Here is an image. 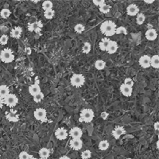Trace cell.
I'll list each match as a JSON object with an SVG mask.
<instances>
[{
	"mask_svg": "<svg viewBox=\"0 0 159 159\" xmlns=\"http://www.w3.org/2000/svg\"><path fill=\"white\" fill-rule=\"evenodd\" d=\"M116 28H117V25L113 21H105L101 25L100 30L106 36H111L115 34Z\"/></svg>",
	"mask_w": 159,
	"mask_h": 159,
	"instance_id": "6da1fadb",
	"label": "cell"
},
{
	"mask_svg": "<svg viewBox=\"0 0 159 159\" xmlns=\"http://www.w3.org/2000/svg\"><path fill=\"white\" fill-rule=\"evenodd\" d=\"M94 117L95 114L93 109H84L81 111L79 121L80 122H85V123H90V122L93 121Z\"/></svg>",
	"mask_w": 159,
	"mask_h": 159,
	"instance_id": "7a4b0ae2",
	"label": "cell"
},
{
	"mask_svg": "<svg viewBox=\"0 0 159 159\" xmlns=\"http://www.w3.org/2000/svg\"><path fill=\"white\" fill-rule=\"evenodd\" d=\"M0 59L2 62L6 63V64L12 62L14 60V55H13L12 50L9 48L2 50L0 53Z\"/></svg>",
	"mask_w": 159,
	"mask_h": 159,
	"instance_id": "3957f363",
	"label": "cell"
},
{
	"mask_svg": "<svg viewBox=\"0 0 159 159\" xmlns=\"http://www.w3.org/2000/svg\"><path fill=\"white\" fill-rule=\"evenodd\" d=\"M85 79L84 75H81V74H75L71 78V85L73 86L77 87V88L82 86L83 85L85 84Z\"/></svg>",
	"mask_w": 159,
	"mask_h": 159,
	"instance_id": "277c9868",
	"label": "cell"
},
{
	"mask_svg": "<svg viewBox=\"0 0 159 159\" xmlns=\"http://www.w3.org/2000/svg\"><path fill=\"white\" fill-rule=\"evenodd\" d=\"M2 100H3L4 104H6V106H8L9 107H12V108L16 106V104L18 103V98L16 97V95L12 94V93H9V95H7Z\"/></svg>",
	"mask_w": 159,
	"mask_h": 159,
	"instance_id": "5b68a950",
	"label": "cell"
},
{
	"mask_svg": "<svg viewBox=\"0 0 159 159\" xmlns=\"http://www.w3.org/2000/svg\"><path fill=\"white\" fill-rule=\"evenodd\" d=\"M34 117L36 120L41 122L47 121V111L43 108H37L34 111Z\"/></svg>",
	"mask_w": 159,
	"mask_h": 159,
	"instance_id": "8992f818",
	"label": "cell"
},
{
	"mask_svg": "<svg viewBox=\"0 0 159 159\" xmlns=\"http://www.w3.org/2000/svg\"><path fill=\"white\" fill-rule=\"evenodd\" d=\"M6 118L10 122H17L20 120V116L16 110L10 109V111H8L6 113Z\"/></svg>",
	"mask_w": 159,
	"mask_h": 159,
	"instance_id": "52a82bcc",
	"label": "cell"
},
{
	"mask_svg": "<svg viewBox=\"0 0 159 159\" xmlns=\"http://www.w3.org/2000/svg\"><path fill=\"white\" fill-rule=\"evenodd\" d=\"M69 134L72 139H81V137H82V131L78 127H75L71 128L69 132Z\"/></svg>",
	"mask_w": 159,
	"mask_h": 159,
	"instance_id": "ba28073f",
	"label": "cell"
},
{
	"mask_svg": "<svg viewBox=\"0 0 159 159\" xmlns=\"http://www.w3.org/2000/svg\"><path fill=\"white\" fill-rule=\"evenodd\" d=\"M151 57L148 55H144L139 59V64L143 69H148L151 67Z\"/></svg>",
	"mask_w": 159,
	"mask_h": 159,
	"instance_id": "9c48e42d",
	"label": "cell"
},
{
	"mask_svg": "<svg viewBox=\"0 0 159 159\" xmlns=\"http://www.w3.org/2000/svg\"><path fill=\"white\" fill-rule=\"evenodd\" d=\"M125 133H126V130L123 127H120V126L115 127L113 131H112V135L116 140L119 139L122 135L125 134Z\"/></svg>",
	"mask_w": 159,
	"mask_h": 159,
	"instance_id": "30bf717a",
	"label": "cell"
},
{
	"mask_svg": "<svg viewBox=\"0 0 159 159\" xmlns=\"http://www.w3.org/2000/svg\"><path fill=\"white\" fill-rule=\"evenodd\" d=\"M55 137H57V139L60 140V141H64L68 137V133H67V131L65 128H58L57 129V131H55Z\"/></svg>",
	"mask_w": 159,
	"mask_h": 159,
	"instance_id": "8fae6325",
	"label": "cell"
},
{
	"mask_svg": "<svg viewBox=\"0 0 159 159\" xmlns=\"http://www.w3.org/2000/svg\"><path fill=\"white\" fill-rule=\"evenodd\" d=\"M83 142L81 139H71L70 141V147L75 151H79L82 148Z\"/></svg>",
	"mask_w": 159,
	"mask_h": 159,
	"instance_id": "7c38bea8",
	"label": "cell"
},
{
	"mask_svg": "<svg viewBox=\"0 0 159 159\" xmlns=\"http://www.w3.org/2000/svg\"><path fill=\"white\" fill-rule=\"evenodd\" d=\"M127 12L129 16H134L139 13V8L137 7V5L131 4L127 6Z\"/></svg>",
	"mask_w": 159,
	"mask_h": 159,
	"instance_id": "4fadbf2b",
	"label": "cell"
},
{
	"mask_svg": "<svg viewBox=\"0 0 159 159\" xmlns=\"http://www.w3.org/2000/svg\"><path fill=\"white\" fill-rule=\"evenodd\" d=\"M43 24L42 23L40 22V21H36V22L33 23L31 24H30L28 26V30H30V32H35L38 33L39 31L40 30V29L42 28Z\"/></svg>",
	"mask_w": 159,
	"mask_h": 159,
	"instance_id": "5bb4252c",
	"label": "cell"
},
{
	"mask_svg": "<svg viewBox=\"0 0 159 159\" xmlns=\"http://www.w3.org/2000/svg\"><path fill=\"white\" fill-rule=\"evenodd\" d=\"M41 92V89H40V87L39 85L38 82H36L34 84L31 85L30 87H29V93L31 96H34L36 94H38Z\"/></svg>",
	"mask_w": 159,
	"mask_h": 159,
	"instance_id": "9a60e30c",
	"label": "cell"
},
{
	"mask_svg": "<svg viewBox=\"0 0 159 159\" xmlns=\"http://www.w3.org/2000/svg\"><path fill=\"white\" fill-rule=\"evenodd\" d=\"M120 92L122 95H123L124 96L129 97L132 95V92H133V88L127 86L126 85L123 84L120 85Z\"/></svg>",
	"mask_w": 159,
	"mask_h": 159,
	"instance_id": "2e32d148",
	"label": "cell"
},
{
	"mask_svg": "<svg viewBox=\"0 0 159 159\" xmlns=\"http://www.w3.org/2000/svg\"><path fill=\"white\" fill-rule=\"evenodd\" d=\"M157 31L155 29H149L147 30V32L145 34V36L147 40H150V41H153L155 39L157 38Z\"/></svg>",
	"mask_w": 159,
	"mask_h": 159,
	"instance_id": "e0dca14e",
	"label": "cell"
},
{
	"mask_svg": "<svg viewBox=\"0 0 159 159\" xmlns=\"http://www.w3.org/2000/svg\"><path fill=\"white\" fill-rule=\"evenodd\" d=\"M118 50V44L114 40H110V42L109 44V46L107 47L106 51L110 55H113L114 53L117 52V50Z\"/></svg>",
	"mask_w": 159,
	"mask_h": 159,
	"instance_id": "ac0fdd59",
	"label": "cell"
},
{
	"mask_svg": "<svg viewBox=\"0 0 159 159\" xmlns=\"http://www.w3.org/2000/svg\"><path fill=\"white\" fill-rule=\"evenodd\" d=\"M22 28L20 26H16L14 28L12 29L10 32V35L12 36V38L15 39H19L22 35Z\"/></svg>",
	"mask_w": 159,
	"mask_h": 159,
	"instance_id": "d6986e66",
	"label": "cell"
},
{
	"mask_svg": "<svg viewBox=\"0 0 159 159\" xmlns=\"http://www.w3.org/2000/svg\"><path fill=\"white\" fill-rule=\"evenodd\" d=\"M110 39L108 38V37H105L103 40H101L100 43H99V48L101 50L103 51H106V49L109 46V44L110 42Z\"/></svg>",
	"mask_w": 159,
	"mask_h": 159,
	"instance_id": "ffe728a7",
	"label": "cell"
},
{
	"mask_svg": "<svg viewBox=\"0 0 159 159\" xmlns=\"http://www.w3.org/2000/svg\"><path fill=\"white\" fill-rule=\"evenodd\" d=\"M9 94V87L5 85H0V99H3L5 97Z\"/></svg>",
	"mask_w": 159,
	"mask_h": 159,
	"instance_id": "44dd1931",
	"label": "cell"
},
{
	"mask_svg": "<svg viewBox=\"0 0 159 159\" xmlns=\"http://www.w3.org/2000/svg\"><path fill=\"white\" fill-rule=\"evenodd\" d=\"M50 150L47 147H43L39 151V155L40 158H48L50 156Z\"/></svg>",
	"mask_w": 159,
	"mask_h": 159,
	"instance_id": "7402d4cb",
	"label": "cell"
},
{
	"mask_svg": "<svg viewBox=\"0 0 159 159\" xmlns=\"http://www.w3.org/2000/svg\"><path fill=\"white\" fill-rule=\"evenodd\" d=\"M151 66L154 69H158L159 68V56L158 55H154L151 58Z\"/></svg>",
	"mask_w": 159,
	"mask_h": 159,
	"instance_id": "603a6c76",
	"label": "cell"
},
{
	"mask_svg": "<svg viewBox=\"0 0 159 159\" xmlns=\"http://www.w3.org/2000/svg\"><path fill=\"white\" fill-rule=\"evenodd\" d=\"M106 67V62L103 60H97L95 62V68L97 70H103Z\"/></svg>",
	"mask_w": 159,
	"mask_h": 159,
	"instance_id": "cb8c5ba5",
	"label": "cell"
},
{
	"mask_svg": "<svg viewBox=\"0 0 159 159\" xmlns=\"http://www.w3.org/2000/svg\"><path fill=\"white\" fill-rule=\"evenodd\" d=\"M109 147V141L106 140H103L101 141L99 144V148L101 151H106Z\"/></svg>",
	"mask_w": 159,
	"mask_h": 159,
	"instance_id": "d4e9b609",
	"label": "cell"
},
{
	"mask_svg": "<svg viewBox=\"0 0 159 159\" xmlns=\"http://www.w3.org/2000/svg\"><path fill=\"white\" fill-rule=\"evenodd\" d=\"M42 8L44 11L48 9H52L53 2L51 1H45L42 3Z\"/></svg>",
	"mask_w": 159,
	"mask_h": 159,
	"instance_id": "484cf974",
	"label": "cell"
},
{
	"mask_svg": "<svg viewBox=\"0 0 159 159\" xmlns=\"http://www.w3.org/2000/svg\"><path fill=\"white\" fill-rule=\"evenodd\" d=\"M145 19H146V17H145L144 14H143V13H141V12H139V13H138V14H137V19H136L137 23L138 25L143 24L144 23V21H145Z\"/></svg>",
	"mask_w": 159,
	"mask_h": 159,
	"instance_id": "4316f807",
	"label": "cell"
},
{
	"mask_svg": "<svg viewBox=\"0 0 159 159\" xmlns=\"http://www.w3.org/2000/svg\"><path fill=\"white\" fill-rule=\"evenodd\" d=\"M11 15V12H10V10L8 9H3L1 10V12H0V16L2 18H9Z\"/></svg>",
	"mask_w": 159,
	"mask_h": 159,
	"instance_id": "83f0119b",
	"label": "cell"
},
{
	"mask_svg": "<svg viewBox=\"0 0 159 159\" xmlns=\"http://www.w3.org/2000/svg\"><path fill=\"white\" fill-rule=\"evenodd\" d=\"M44 17L46 19H47V20H51V19L55 16V11L53 9L46 10V11H44Z\"/></svg>",
	"mask_w": 159,
	"mask_h": 159,
	"instance_id": "f1b7e54d",
	"label": "cell"
},
{
	"mask_svg": "<svg viewBox=\"0 0 159 159\" xmlns=\"http://www.w3.org/2000/svg\"><path fill=\"white\" fill-rule=\"evenodd\" d=\"M33 97H34V101L35 103H40V102L44 99V93H43L42 92H40V93L36 94V96H34Z\"/></svg>",
	"mask_w": 159,
	"mask_h": 159,
	"instance_id": "f546056e",
	"label": "cell"
},
{
	"mask_svg": "<svg viewBox=\"0 0 159 159\" xmlns=\"http://www.w3.org/2000/svg\"><path fill=\"white\" fill-rule=\"evenodd\" d=\"M123 34L124 35L127 34V30L124 26H119V27L116 28L115 34Z\"/></svg>",
	"mask_w": 159,
	"mask_h": 159,
	"instance_id": "4dcf8cb0",
	"label": "cell"
},
{
	"mask_svg": "<svg viewBox=\"0 0 159 159\" xmlns=\"http://www.w3.org/2000/svg\"><path fill=\"white\" fill-rule=\"evenodd\" d=\"M99 11H100L102 13L106 14V13L109 12V11H110V6L105 3L104 5H103V6L99 7Z\"/></svg>",
	"mask_w": 159,
	"mask_h": 159,
	"instance_id": "1f68e13d",
	"label": "cell"
},
{
	"mask_svg": "<svg viewBox=\"0 0 159 159\" xmlns=\"http://www.w3.org/2000/svg\"><path fill=\"white\" fill-rule=\"evenodd\" d=\"M92 156V152L90 150H85L82 151V153L81 154V158L82 159H89Z\"/></svg>",
	"mask_w": 159,
	"mask_h": 159,
	"instance_id": "d6a6232c",
	"label": "cell"
},
{
	"mask_svg": "<svg viewBox=\"0 0 159 159\" xmlns=\"http://www.w3.org/2000/svg\"><path fill=\"white\" fill-rule=\"evenodd\" d=\"M91 48H92V47H91L90 44L89 42H85L82 47V52L84 54H89L91 51Z\"/></svg>",
	"mask_w": 159,
	"mask_h": 159,
	"instance_id": "836d02e7",
	"label": "cell"
},
{
	"mask_svg": "<svg viewBox=\"0 0 159 159\" xmlns=\"http://www.w3.org/2000/svg\"><path fill=\"white\" fill-rule=\"evenodd\" d=\"M31 158H32V155H30L26 151H22L19 155V158L20 159H30Z\"/></svg>",
	"mask_w": 159,
	"mask_h": 159,
	"instance_id": "e575fe53",
	"label": "cell"
},
{
	"mask_svg": "<svg viewBox=\"0 0 159 159\" xmlns=\"http://www.w3.org/2000/svg\"><path fill=\"white\" fill-rule=\"evenodd\" d=\"M85 30V26L84 25L82 24V23H78V24L75 25V31L78 34H82Z\"/></svg>",
	"mask_w": 159,
	"mask_h": 159,
	"instance_id": "d590c367",
	"label": "cell"
},
{
	"mask_svg": "<svg viewBox=\"0 0 159 159\" xmlns=\"http://www.w3.org/2000/svg\"><path fill=\"white\" fill-rule=\"evenodd\" d=\"M9 40V36L6 34H3L0 37V44L2 45H6Z\"/></svg>",
	"mask_w": 159,
	"mask_h": 159,
	"instance_id": "8d00e7d4",
	"label": "cell"
},
{
	"mask_svg": "<svg viewBox=\"0 0 159 159\" xmlns=\"http://www.w3.org/2000/svg\"><path fill=\"white\" fill-rule=\"evenodd\" d=\"M123 84L126 85H127V86L129 87H132L133 86V85H134V82H133V79H131V78H127V79L124 80V82H123Z\"/></svg>",
	"mask_w": 159,
	"mask_h": 159,
	"instance_id": "74e56055",
	"label": "cell"
},
{
	"mask_svg": "<svg viewBox=\"0 0 159 159\" xmlns=\"http://www.w3.org/2000/svg\"><path fill=\"white\" fill-rule=\"evenodd\" d=\"M93 2L95 6H99V7H100V6H102L103 5H104L105 3H106L104 0H97V1L96 0H93Z\"/></svg>",
	"mask_w": 159,
	"mask_h": 159,
	"instance_id": "f35d334b",
	"label": "cell"
},
{
	"mask_svg": "<svg viewBox=\"0 0 159 159\" xmlns=\"http://www.w3.org/2000/svg\"><path fill=\"white\" fill-rule=\"evenodd\" d=\"M100 117L102 119L104 120H106L108 118V117H109V113H107V112H106V111H104V112H102L100 114Z\"/></svg>",
	"mask_w": 159,
	"mask_h": 159,
	"instance_id": "ab89813d",
	"label": "cell"
},
{
	"mask_svg": "<svg viewBox=\"0 0 159 159\" xmlns=\"http://www.w3.org/2000/svg\"><path fill=\"white\" fill-rule=\"evenodd\" d=\"M154 128L156 131H158L159 130V122H155V123L154 124Z\"/></svg>",
	"mask_w": 159,
	"mask_h": 159,
	"instance_id": "60d3db41",
	"label": "cell"
},
{
	"mask_svg": "<svg viewBox=\"0 0 159 159\" xmlns=\"http://www.w3.org/2000/svg\"><path fill=\"white\" fill-rule=\"evenodd\" d=\"M144 2L145 3H147V4H151V3H154V2H155V0H151V1H147V0H145Z\"/></svg>",
	"mask_w": 159,
	"mask_h": 159,
	"instance_id": "b9f144b4",
	"label": "cell"
},
{
	"mask_svg": "<svg viewBox=\"0 0 159 159\" xmlns=\"http://www.w3.org/2000/svg\"><path fill=\"white\" fill-rule=\"evenodd\" d=\"M59 159H71L69 156H66V155H64V156H61V157L59 158Z\"/></svg>",
	"mask_w": 159,
	"mask_h": 159,
	"instance_id": "7bdbcfd3",
	"label": "cell"
},
{
	"mask_svg": "<svg viewBox=\"0 0 159 159\" xmlns=\"http://www.w3.org/2000/svg\"><path fill=\"white\" fill-rule=\"evenodd\" d=\"M3 104H4V103H3V100L0 99V109L2 108V106H3Z\"/></svg>",
	"mask_w": 159,
	"mask_h": 159,
	"instance_id": "ee69618b",
	"label": "cell"
},
{
	"mask_svg": "<svg viewBox=\"0 0 159 159\" xmlns=\"http://www.w3.org/2000/svg\"><path fill=\"white\" fill-rule=\"evenodd\" d=\"M158 141H157V148H158Z\"/></svg>",
	"mask_w": 159,
	"mask_h": 159,
	"instance_id": "f6af8a7d",
	"label": "cell"
},
{
	"mask_svg": "<svg viewBox=\"0 0 159 159\" xmlns=\"http://www.w3.org/2000/svg\"><path fill=\"white\" fill-rule=\"evenodd\" d=\"M30 159H37V158H36L33 157V156H32V158H30Z\"/></svg>",
	"mask_w": 159,
	"mask_h": 159,
	"instance_id": "bcb514c9",
	"label": "cell"
},
{
	"mask_svg": "<svg viewBox=\"0 0 159 159\" xmlns=\"http://www.w3.org/2000/svg\"><path fill=\"white\" fill-rule=\"evenodd\" d=\"M40 159H48V158H40Z\"/></svg>",
	"mask_w": 159,
	"mask_h": 159,
	"instance_id": "7dc6e473",
	"label": "cell"
},
{
	"mask_svg": "<svg viewBox=\"0 0 159 159\" xmlns=\"http://www.w3.org/2000/svg\"><path fill=\"white\" fill-rule=\"evenodd\" d=\"M126 159H132V158H126Z\"/></svg>",
	"mask_w": 159,
	"mask_h": 159,
	"instance_id": "c3c4849f",
	"label": "cell"
}]
</instances>
